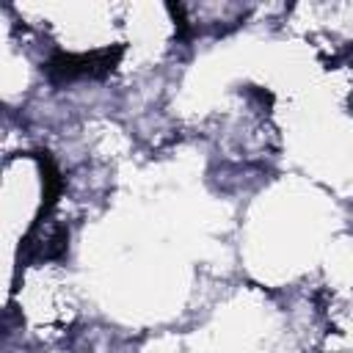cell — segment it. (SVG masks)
I'll return each instance as SVG.
<instances>
[{
  "label": "cell",
  "instance_id": "6da1fadb",
  "mask_svg": "<svg viewBox=\"0 0 353 353\" xmlns=\"http://www.w3.org/2000/svg\"><path fill=\"white\" fill-rule=\"evenodd\" d=\"M121 55V47L116 50H97V52H80V55H55L50 63H47V74L55 80V83H63V80H80V77H105L113 63L119 61Z\"/></svg>",
  "mask_w": 353,
  "mask_h": 353
}]
</instances>
